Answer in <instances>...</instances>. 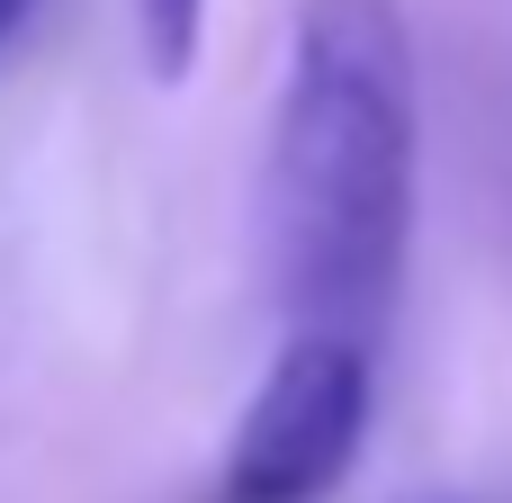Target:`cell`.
<instances>
[{"mask_svg":"<svg viewBox=\"0 0 512 503\" xmlns=\"http://www.w3.org/2000/svg\"><path fill=\"white\" fill-rule=\"evenodd\" d=\"M135 9V45L153 63V81H189L198 45H207V0H126Z\"/></svg>","mask_w":512,"mask_h":503,"instance_id":"obj_3","label":"cell"},{"mask_svg":"<svg viewBox=\"0 0 512 503\" xmlns=\"http://www.w3.org/2000/svg\"><path fill=\"white\" fill-rule=\"evenodd\" d=\"M378 342L360 333H315V324H288L279 360L261 369V387L243 396L234 414V441H225V477L216 503H324L360 441H369V405H378Z\"/></svg>","mask_w":512,"mask_h":503,"instance_id":"obj_2","label":"cell"},{"mask_svg":"<svg viewBox=\"0 0 512 503\" xmlns=\"http://www.w3.org/2000/svg\"><path fill=\"white\" fill-rule=\"evenodd\" d=\"M27 18H36V0H0V54L27 36Z\"/></svg>","mask_w":512,"mask_h":503,"instance_id":"obj_4","label":"cell"},{"mask_svg":"<svg viewBox=\"0 0 512 503\" xmlns=\"http://www.w3.org/2000/svg\"><path fill=\"white\" fill-rule=\"evenodd\" d=\"M423 503H441V495H423Z\"/></svg>","mask_w":512,"mask_h":503,"instance_id":"obj_5","label":"cell"},{"mask_svg":"<svg viewBox=\"0 0 512 503\" xmlns=\"http://www.w3.org/2000/svg\"><path fill=\"white\" fill-rule=\"evenodd\" d=\"M423 99L396 0H297L261 171V252L288 324L378 342L414 252Z\"/></svg>","mask_w":512,"mask_h":503,"instance_id":"obj_1","label":"cell"}]
</instances>
